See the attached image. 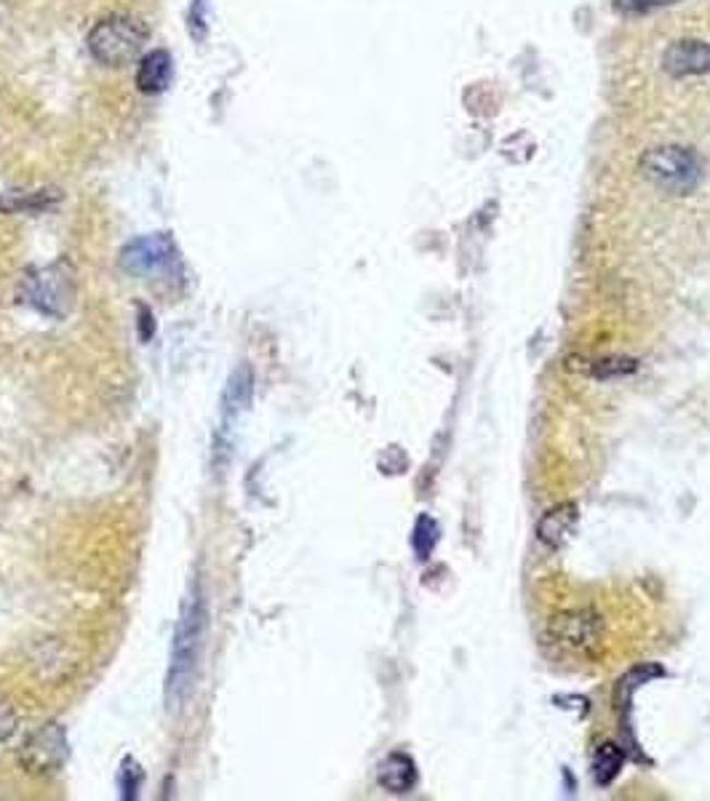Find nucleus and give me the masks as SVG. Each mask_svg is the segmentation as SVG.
Returning <instances> with one entry per match:
<instances>
[{"label": "nucleus", "mask_w": 710, "mask_h": 801, "mask_svg": "<svg viewBox=\"0 0 710 801\" xmlns=\"http://www.w3.org/2000/svg\"><path fill=\"white\" fill-rule=\"evenodd\" d=\"M88 54L105 68H123L142 57V48L147 44V30L140 20L131 16H107L96 22L86 38Z\"/></svg>", "instance_id": "7ed1b4c3"}, {"label": "nucleus", "mask_w": 710, "mask_h": 801, "mask_svg": "<svg viewBox=\"0 0 710 801\" xmlns=\"http://www.w3.org/2000/svg\"><path fill=\"white\" fill-rule=\"evenodd\" d=\"M377 780L388 793H409L417 786V767L406 754H390L379 764Z\"/></svg>", "instance_id": "f8f14e48"}, {"label": "nucleus", "mask_w": 710, "mask_h": 801, "mask_svg": "<svg viewBox=\"0 0 710 801\" xmlns=\"http://www.w3.org/2000/svg\"><path fill=\"white\" fill-rule=\"evenodd\" d=\"M619 769H623V751L617 749L615 743L599 745L593 756V778L599 786H610L612 780L617 778Z\"/></svg>", "instance_id": "4468645a"}, {"label": "nucleus", "mask_w": 710, "mask_h": 801, "mask_svg": "<svg viewBox=\"0 0 710 801\" xmlns=\"http://www.w3.org/2000/svg\"><path fill=\"white\" fill-rule=\"evenodd\" d=\"M24 762L35 773H46V769L59 767L64 762V732L57 727H46L44 732L35 734L24 749Z\"/></svg>", "instance_id": "9d476101"}, {"label": "nucleus", "mask_w": 710, "mask_h": 801, "mask_svg": "<svg viewBox=\"0 0 710 801\" xmlns=\"http://www.w3.org/2000/svg\"><path fill=\"white\" fill-rule=\"evenodd\" d=\"M22 299L33 310L44 313L48 318L68 316L72 299H75V286L62 264H51V268H40L24 281Z\"/></svg>", "instance_id": "20e7f679"}, {"label": "nucleus", "mask_w": 710, "mask_h": 801, "mask_svg": "<svg viewBox=\"0 0 710 801\" xmlns=\"http://www.w3.org/2000/svg\"><path fill=\"white\" fill-rule=\"evenodd\" d=\"M663 70L671 78H691L710 72V44L706 40H676L665 48Z\"/></svg>", "instance_id": "6e6552de"}, {"label": "nucleus", "mask_w": 710, "mask_h": 801, "mask_svg": "<svg viewBox=\"0 0 710 801\" xmlns=\"http://www.w3.org/2000/svg\"><path fill=\"white\" fill-rule=\"evenodd\" d=\"M678 3V0H615V11L628 16H641L652 14V11L665 9V5Z\"/></svg>", "instance_id": "dca6fc26"}, {"label": "nucleus", "mask_w": 710, "mask_h": 801, "mask_svg": "<svg viewBox=\"0 0 710 801\" xmlns=\"http://www.w3.org/2000/svg\"><path fill=\"white\" fill-rule=\"evenodd\" d=\"M255 372H251L249 364H240L236 372H233L230 379L225 385V393H222L220 401V427H216V451H225L233 447L230 431H236L240 417L249 412L251 401H255Z\"/></svg>", "instance_id": "39448f33"}, {"label": "nucleus", "mask_w": 710, "mask_h": 801, "mask_svg": "<svg viewBox=\"0 0 710 801\" xmlns=\"http://www.w3.org/2000/svg\"><path fill=\"white\" fill-rule=\"evenodd\" d=\"M641 174L658 190L671 192V196H689L700 185L702 164L695 150L682 148V144H663V148L643 153Z\"/></svg>", "instance_id": "f03ea898"}, {"label": "nucleus", "mask_w": 710, "mask_h": 801, "mask_svg": "<svg viewBox=\"0 0 710 801\" xmlns=\"http://www.w3.org/2000/svg\"><path fill=\"white\" fill-rule=\"evenodd\" d=\"M547 634H551L553 644H558V647L567 649V652L585 655L601 644V636H604V620H601V614H595L593 610H569L551 620Z\"/></svg>", "instance_id": "423d86ee"}, {"label": "nucleus", "mask_w": 710, "mask_h": 801, "mask_svg": "<svg viewBox=\"0 0 710 801\" xmlns=\"http://www.w3.org/2000/svg\"><path fill=\"white\" fill-rule=\"evenodd\" d=\"M206 628H209L206 596H203L201 586L196 582V586L188 590V596H185L177 628H174L171 638V658H168L164 700L166 708L174 710V714L185 708L192 690H196L198 671H201V658H203V641H206Z\"/></svg>", "instance_id": "f257e3e1"}, {"label": "nucleus", "mask_w": 710, "mask_h": 801, "mask_svg": "<svg viewBox=\"0 0 710 801\" xmlns=\"http://www.w3.org/2000/svg\"><path fill=\"white\" fill-rule=\"evenodd\" d=\"M142 786V769L137 767L134 762H126L123 769H120V797L134 799L140 793Z\"/></svg>", "instance_id": "6ab92c4d"}, {"label": "nucleus", "mask_w": 710, "mask_h": 801, "mask_svg": "<svg viewBox=\"0 0 710 801\" xmlns=\"http://www.w3.org/2000/svg\"><path fill=\"white\" fill-rule=\"evenodd\" d=\"M577 523V505L575 503H561L556 508H551L537 523V538L545 542L547 547H561L567 538L571 534Z\"/></svg>", "instance_id": "9b49d317"}, {"label": "nucleus", "mask_w": 710, "mask_h": 801, "mask_svg": "<svg viewBox=\"0 0 710 801\" xmlns=\"http://www.w3.org/2000/svg\"><path fill=\"white\" fill-rule=\"evenodd\" d=\"M174 78V59L166 48H153V51L142 54L140 68H137V86L142 94H164L171 86Z\"/></svg>", "instance_id": "1a4fd4ad"}, {"label": "nucleus", "mask_w": 710, "mask_h": 801, "mask_svg": "<svg viewBox=\"0 0 710 801\" xmlns=\"http://www.w3.org/2000/svg\"><path fill=\"white\" fill-rule=\"evenodd\" d=\"M636 369V361L630 358H604V361H595L593 366V375L595 377H623L630 375Z\"/></svg>", "instance_id": "f3484780"}, {"label": "nucleus", "mask_w": 710, "mask_h": 801, "mask_svg": "<svg viewBox=\"0 0 710 801\" xmlns=\"http://www.w3.org/2000/svg\"><path fill=\"white\" fill-rule=\"evenodd\" d=\"M436 540H438L436 521L423 516V519L417 521V527H414V534H412V545H414V551H417V556L419 558L430 556L433 547H436Z\"/></svg>", "instance_id": "2eb2a0df"}, {"label": "nucleus", "mask_w": 710, "mask_h": 801, "mask_svg": "<svg viewBox=\"0 0 710 801\" xmlns=\"http://www.w3.org/2000/svg\"><path fill=\"white\" fill-rule=\"evenodd\" d=\"M177 246L164 233L131 240L123 249V255H120V264H123L126 273L142 275V279L166 273V270H171V264H177Z\"/></svg>", "instance_id": "0eeeda50"}, {"label": "nucleus", "mask_w": 710, "mask_h": 801, "mask_svg": "<svg viewBox=\"0 0 710 801\" xmlns=\"http://www.w3.org/2000/svg\"><path fill=\"white\" fill-rule=\"evenodd\" d=\"M57 203V196L48 190H35V192H9V198H3L0 201V207L5 209V212L16 214V212H46L48 207H54Z\"/></svg>", "instance_id": "ddd939ff"}, {"label": "nucleus", "mask_w": 710, "mask_h": 801, "mask_svg": "<svg viewBox=\"0 0 710 801\" xmlns=\"http://www.w3.org/2000/svg\"><path fill=\"white\" fill-rule=\"evenodd\" d=\"M188 30H190V35L196 40L206 38V30H209V22H206V0H192V3H190Z\"/></svg>", "instance_id": "a211bd4d"}]
</instances>
